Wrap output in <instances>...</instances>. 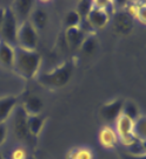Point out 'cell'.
Masks as SVG:
<instances>
[{"label": "cell", "mask_w": 146, "mask_h": 159, "mask_svg": "<svg viewBox=\"0 0 146 159\" xmlns=\"http://www.w3.org/2000/svg\"><path fill=\"white\" fill-rule=\"evenodd\" d=\"M46 116L44 113L35 114V116H27V126L28 132L32 138H38L44 130L46 124Z\"/></svg>", "instance_id": "cell-17"}, {"label": "cell", "mask_w": 146, "mask_h": 159, "mask_svg": "<svg viewBox=\"0 0 146 159\" xmlns=\"http://www.w3.org/2000/svg\"><path fill=\"white\" fill-rule=\"evenodd\" d=\"M16 58L13 71L25 80L35 79L40 73L43 58L39 52L16 47Z\"/></svg>", "instance_id": "cell-1"}, {"label": "cell", "mask_w": 146, "mask_h": 159, "mask_svg": "<svg viewBox=\"0 0 146 159\" xmlns=\"http://www.w3.org/2000/svg\"><path fill=\"white\" fill-rule=\"evenodd\" d=\"M81 18L78 16V13L72 10V11H68L65 17H64V20H62V24H64V27L66 29H71V27H78L81 25Z\"/></svg>", "instance_id": "cell-22"}, {"label": "cell", "mask_w": 146, "mask_h": 159, "mask_svg": "<svg viewBox=\"0 0 146 159\" xmlns=\"http://www.w3.org/2000/svg\"><path fill=\"white\" fill-rule=\"evenodd\" d=\"M12 132L14 137L18 140L25 143H30L33 138L31 137L30 132H28L27 126V114L25 113L21 106L18 105V107L14 110V112L12 114Z\"/></svg>", "instance_id": "cell-5"}, {"label": "cell", "mask_w": 146, "mask_h": 159, "mask_svg": "<svg viewBox=\"0 0 146 159\" xmlns=\"http://www.w3.org/2000/svg\"><path fill=\"white\" fill-rule=\"evenodd\" d=\"M105 4L106 2L94 1V6L92 11L85 19V21L89 24L92 31L104 29L111 21V12L108 11L107 7H105Z\"/></svg>", "instance_id": "cell-6"}, {"label": "cell", "mask_w": 146, "mask_h": 159, "mask_svg": "<svg viewBox=\"0 0 146 159\" xmlns=\"http://www.w3.org/2000/svg\"><path fill=\"white\" fill-rule=\"evenodd\" d=\"M19 105V97L17 96H4L0 97V124L7 123L11 119L14 110Z\"/></svg>", "instance_id": "cell-10"}, {"label": "cell", "mask_w": 146, "mask_h": 159, "mask_svg": "<svg viewBox=\"0 0 146 159\" xmlns=\"http://www.w3.org/2000/svg\"><path fill=\"white\" fill-rule=\"evenodd\" d=\"M26 159H35V158H34L33 156H27V158Z\"/></svg>", "instance_id": "cell-29"}, {"label": "cell", "mask_w": 146, "mask_h": 159, "mask_svg": "<svg viewBox=\"0 0 146 159\" xmlns=\"http://www.w3.org/2000/svg\"><path fill=\"white\" fill-rule=\"evenodd\" d=\"M5 10H6V7H1V6H0V26H1V24H2V21H4Z\"/></svg>", "instance_id": "cell-28"}, {"label": "cell", "mask_w": 146, "mask_h": 159, "mask_svg": "<svg viewBox=\"0 0 146 159\" xmlns=\"http://www.w3.org/2000/svg\"><path fill=\"white\" fill-rule=\"evenodd\" d=\"M0 159H4V157H2V154L0 153Z\"/></svg>", "instance_id": "cell-30"}, {"label": "cell", "mask_w": 146, "mask_h": 159, "mask_svg": "<svg viewBox=\"0 0 146 159\" xmlns=\"http://www.w3.org/2000/svg\"><path fill=\"white\" fill-rule=\"evenodd\" d=\"M112 26L114 32L119 35H129L135 27V20L132 13L129 11H118L113 14Z\"/></svg>", "instance_id": "cell-7"}, {"label": "cell", "mask_w": 146, "mask_h": 159, "mask_svg": "<svg viewBox=\"0 0 146 159\" xmlns=\"http://www.w3.org/2000/svg\"><path fill=\"white\" fill-rule=\"evenodd\" d=\"M98 139H99V144L104 148H106V150L114 148L119 142L116 131L111 126L101 127L100 132H99V136H98Z\"/></svg>", "instance_id": "cell-15"}, {"label": "cell", "mask_w": 146, "mask_h": 159, "mask_svg": "<svg viewBox=\"0 0 146 159\" xmlns=\"http://www.w3.org/2000/svg\"><path fill=\"white\" fill-rule=\"evenodd\" d=\"M48 20H50V14L43 7H34L28 19V21L33 25V27L38 32L46 29V26L48 25Z\"/></svg>", "instance_id": "cell-16"}, {"label": "cell", "mask_w": 146, "mask_h": 159, "mask_svg": "<svg viewBox=\"0 0 146 159\" xmlns=\"http://www.w3.org/2000/svg\"><path fill=\"white\" fill-rule=\"evenodd\" d=\"M27 116H35L43 113L44 110V102L39 96L33 93H27L24 97L21 104H19Z\"/></svg>", "instance_id": "cell-11"}, {"label": "cell", "mask_w": 146, "mask_h": 159, "mask_svg": "<svg viewBox=\"0 0 146 159\" xmlns=\"http://www.w3.org/2000/svg\"><path fill=\"white\" fill-rule=\"evenodd\" d=\"M16 47L0 41V66L8 71H13L14 58H16Z\"/></svg>", "instance_id": "cell-14"}, {"label": "cell", "mask_w": 146, "mask_h": 159, "mask_svg": "<svg viewBox=\"0 0 146 159\" xmlns=\"http://www.w3.org/2000/svg\"><path fill=\"white\" fill-rule=\"evenodd\" d=\"M7 137H8V126H7V123L0 124V146L4 145V143L7 140Z\"/></svg>", "instance_id": "cell-25"}, {"label": "cell", "mask_w": 146, "mask_h": 159, "mask_svg": "<svg viewBox=\"0 0 146 159\" xmlns=\"http://www.w3.org/2000/svg\"><path fill=\"white\" fill-rule=\"evenodd\" d=\"M94 6V1H90V0H81L78 1V4L75 6L74 11L78 13V16L81 18V20H85L87 16L90 14V12L92 11Z\"/></svg>", "instance_id": "cell-23"}, {"label": "cell", "mask_w": 146, "mask_h": 159, "mask_svg": "<svg viewBox=\"0 0 146 159\" xmlns=\"http://www.w3.org/2000/svg\"><path fill=\"white\" fill-rule=\"evenodd\" d=\"M133 136L141 142L146 140V118L141 114L138 119L133 121Z\"/></svg>", "instance_id": "cell-21"}, {"label": "cell", "mask_w": 146, "mask_h": 159, "mask_svg": "<svg viewBox=\"0 0 146 159\" xmlns=\"http://www.w3.org/2000/svg\"><path fill=\"white\" fill-rule=\"evenodd\" d=\"M125 151L131 154H137V156H145L146 150H145V142L141 140H135L127 148H125Z\"/></svg>", "instance_id": "cell-24"}, {"label": "cell", "mask_w": 146, "mask_h": 159, "mask_svg": "<svg viewBox=\"0 0 146 159\" xmlns=\"http://www.w3.org/2000/svg\"><path fill=\"white\" fill-rule=\"evenodd\" d=\"M27 152L24 148H17L12 152V159H26L27 158Z\"/></svg>", "instance_id": "cell-26"}, {"label": "cell", "mask_w": 146, "mask_h": 159, "mask_svg": "<svg viewBox=\"0 0 146 159\" xmlns=\"http://www.w3.org/2000/svg\"><path fill=\"white\" fill-rule=\"evenodd\" d=\"M19 29V21L12 12L11 7H6L4 21L0 26V41L17 47V34Z\"/></svg>", "instance_id": "cell-3"}, {"label": "cell", "mask_w": 146, "mask_h": 159, "mask_svg": "<svg viewBox=\"0 0 146 159\" xmlns=\"http://www.w3.org/2000/svg\"><path fill=\"white\" fill-rule=\"evenodd\" d=\"M121 116L129 118V119H131L132 121H135V119H138V118L140 117L141 113H140L139 107H138V105H137L135 102H132V100H125V102H124Z\"/></svg>", "instance_id": "cell-20"}, {"label": "cell", "mask_w": 146, "mask_h": 159, "mask_svg": "<svg viewBox=\"0 0 146 159\" xmlns=\"http://www.w3.org/2000/svg\"><path fill=\"white\" fill-rule=\"evenodd\" d=\"M99 48V40L94 34H87L85 37L83 44L79 47V51L81 52V54H84L86 57H92L94 56Z\"/></svg>", "instance_id": "cell-18"}, {"label": "cell", "mask_w": 146, "mask_h": 159, "mask_svg": "<svg viewBox=\"0 0 146 159\" xmlns=\"http://www.w3.org/2000/svg\"><path fill=\"white\" fill-rule=\"evenodd\" d=\"M114 131L118 136L119 142L123 144L124 148H127L129 145L137 140V138L133 136V121L124 116H120L116 120Z\"/></svg>", "instance_id": "cell-8"}, {"label": "cell", "mask_w": 146, "mask_h": 159, "mask_svg": "<svg viewBox=\"0 0 146 159\" xmlns=\"http://www.w3.org/2000/svg\"><path fill=\"white\" fill-rule=\"evenodd\" d=\"M121 159H146V156H137V154H131L126 151H124L120 153Z\"/></svg>", "instance_id": "cell-27"}, {"label": "cell", "mask_w": 146, "mask_h": 159, "mask_svg": "<svg viewBox=\"0 0 146 159\" xmlns=\"http://www.w3.org/2000/svg\"><path fill=\"white\" fill-rule=\"evenodd\" d=\"M94 152L90 148L80 146V148H73L68 151L67 159H94Z\"/></svg>", "instance_id": "cell-19"}, {"label": "cell", "mask_w": 146, "mask_h": 159, "mask_svg": "<svg viewBox=\"0 0 146 159\" xmlns=\"http://www.w3.org/2000/svg\"><path fill=\"white\" fill-rule=\"evenodd\" d=\"M86 35L87 34L85 33L80 26L66 29L65 30V41H66V45L70 48H72V50H79V47L83 44V41H84Z\"/></svg>", "instance_id": "cell-13"}, {"label": "cell", "mask_w": 146, "mask_h": 159, "mask_svg": "<svg viewBox=\"0 0 146 159\" xmlns=\"http://www.w3.org/2000/svg\"><path fill=\"white\" fill-rule=\"evenodd\" d=\"M124 102L125 99L123 98H117L101 105V107L99 108L100 118L106 123H116V120L121 116Z\"/></svg>", "instance_id": "cell-9"}, {"label": "cell", "mask_w": 146, "mask_h": 159, "mask_svg": "<svg viewBox=\"0 0 146 159\" xmlns=\"http://www.w3.org/2000/svg\"><path fill=\"white\" fill-rule=\"evenodd\" d=\"M39 43V32L33 27L30 21L19 24L17 34V47H21L30 51H37Z\"/></svg>", "instance_id": "cell-4"}, {"label": "cell", "mask_w": 146, "mask_h": 159, "mask_svg": "<svg viewBox=\"0 0 146 159\" xmlns=\"http://www.w3.org/2000/svg\"><path fill=\"white\" fill-rule=\"evenodd\" d=\"M34 8V1L32 0H17L11 6L12 12L14 13L16 18L18 19L19 24L27 21L30 16Z\"/></svg>", "instance_id": "cell-12"}, {"label": "cell", "mask_w": 146, "mask_h": 159, "mask_svg": "<svg viewBox=\"0 0 146 159\" xmlns=\"http://www.w3.org/2000/svg\"><path fill=\"white\" fill-rule=\"evenodd\" d=\"M75 70V65L73 60H66L59 66L52 68L47 72L39 73L35 78L41 86L48 90H59L70 83Z\"/></svg>", "instance_id": "cell-2"}]
</instances>
